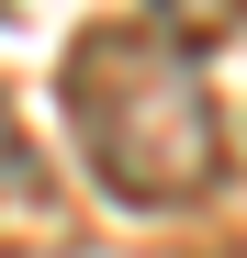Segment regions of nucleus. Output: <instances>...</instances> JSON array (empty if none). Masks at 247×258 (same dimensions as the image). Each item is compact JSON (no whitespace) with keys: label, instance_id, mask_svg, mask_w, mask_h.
Listing matches in <instances>:
<instances>
[{"label":"nucleus","instance_id":"f257e3e1","mask_svg":"<svg viewBox=\"0 0 247 258\" xmlns=\"http://www.w3.org/2000/svg\"><path fill=\"white\" fill-rule=\"evenodd\" d=\"M79 157L124 213H180L225 180V101L169 23H90L68 45Z\"/></svg>","mask_w":247,"mask_h":258},{"label":"nucleus","instance_id":"f03ea898","mask_svg":"<svg viewBox=\"0 0 247 258\" xmlns=\"http://www.w3.org/2000/svg\"><path fill=\"white\" fill-rule=\"evenodd\" d=\"M23 180V123H12V101H0V191Z\"/></svg>","mask_w":247,"mask_h":258}]
</instances>
